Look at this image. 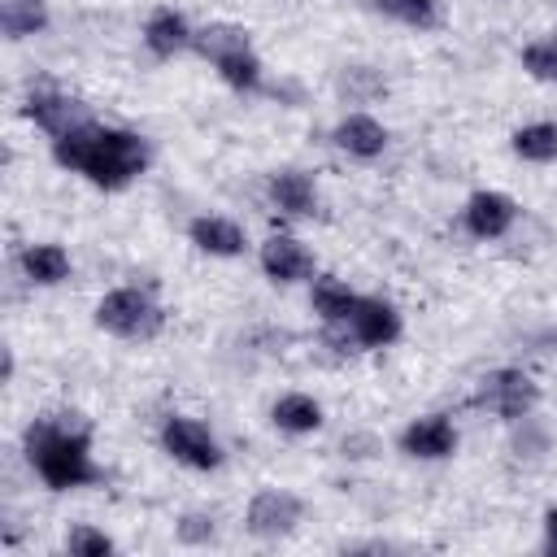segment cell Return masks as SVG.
Returning <instances> with one entry per match:
<instances>
[{"label": "cell", "instance_id": "obj_1", "mask_svg": "<svg viewBox=\"0 0 557 557\" xmlns=\"http://www.w3.org/2000/svg\"><path fill=\"white\" fill-rule=\"evenodd\" d=\"M57 165L87 174L96 187H126L144 165H148V144L135 131H113V126H83L70 131L52 144Z\"/></svg>", "mask_w": 557, "mask_h": 557}, {"label": "cell", "instance_id": "obj_2", "mask_svg": "<svg viewBox=\"0 0 557 557\" xmlns=\"http://www.w3.org/2000/svg\"><path fill=\"white\" fill-rule=\"evenodd\" d=\"M26 457L39 470V479L57 492L96 483L100 470L87 453V422L83 413H48L26 426Z\"/></svg>", "mask_w": 557, "mask_h": 557}, {"label": "cell", "instance_id": "obj_3", "mask_svg": "<svg viewBox=\"0 0 557 557\" xmlns=\"http://www.w3.org/2000/svg\"><path fill=\"white\" fill-rule=\"evenodd\" d=\"M96 322L122 339H152L165 322L161 305L139 287H117L96 305Z\"/></svg>", "mask_w": 557, "mask_h": 557}, {"label": "cell", "instance_id": "obj_4", "mask_svg": "<svg viewBox=\"0 0 557 557\" xmlns=\"http://www.w3.org/2000/svg\"><path fill=\"white\" fill-rule=\"evenodd\" d=\"M535 400H540V387L522 370H496L479 383V405L505 422H522L535 409Z\"/></svg>", "mask_w": 557, "mask_h": 557}, {"label": "cell", "instance_id": "obj_5", "mask_svg": "<svg viewBox=\"0 0 557 557\" xmlns=\"http://www.w3.org/2000/svg\"><path fill=\"white\" fill-rule=\"evenodd\" d=\"M161 444H165V453H170L174 461H183V466H191V470H213V466H222L218 440H213L209 426L196 422V418H183V413L165 418Z\"/></svg>", "mask_w": 557, "mask_h": 557}, {"label": "cell", "instance_id": "obj_6", "mask_svg": "<svg viewBox=\"0 0 557 557\" xmlns=\"http://www.w3.org/2000/svg\"><path fill=\"white\" fill-rule=\"evenodd\" d=\"M26 117H30L39 131H48L52 139H61V135H70V131L91 126V104L65 96V91H35V96L26 100Z\"/></svg>", "mask_w": 557, "mask_h": 557}, {"label": "cell", "instance_id": "obj_7", "mask_svg": "<svg viewBox=\"0 0 557 557\" xmlns=\"http://www.w3.org/2000/svg\"><path fill=\"white\" fill-rule=\"evenodd\" d=\"M300 522V500L283 487H265L248 500V513H244V527L261 540H274V535H287L292 527Z\"/></svg>", "mask_w": 557, "mask_h": 557}, {"label": "cell", "instance_id": "obj_8", "mask_svg": "<svg viewBox=\"0 0 557 557\" xmlns=\"http://www.w3.org/2000/svg\"><path fill=\"white\" fill-rule=\"evenodd\" d=\"M339 326H348V335H352L357 344L383 348V344H392V339L400 335V313H396L387 300H379V296H357L348 322H339Z\"/></svg>", "mask_w": 557, "mask_h": 557}, {"label": "cell", "instance_id": "obj_9", "mask_svg": "<svg viewBox=\"0 0 557 557\" xmlns=\"http://www.w3.org/2000/svg\"><path fill=\"white\" fill-rule=\"evenodd\" d=\"M400 448L409 457H422V461H440V457H453L457 453V431L444 413H426V418H413L400 435Z\"/></svg>", "mask_w": 557, "mask_h": 557}, {"label": "cell", "instance_id": "obj_10", "mask_svg": "<svg viewBox=\"0 0 557 557\" xmlns=\"http://www.w3.org/2000/svg\"><path fill=\"white\" fill-rule=\"evenodd\" d=\"M261 270L274 278V283H296V278H309L313 274V257L300 239L292 235H270L261 244Z\"/></svg>", "mask_w": 557, "mask_h": 557}, {"label": "cell", "instance_id": "obj_11", "mask_svg": "<svg viewBox=\"0 0 557 557\" xmlns=\"http://www.w3.org/2000/svg\"><path fill=\"white\" fill-rule=\"evenodd\" d=\"M513 218H518V209H513V200L500 196V191H474V196L466 200V226H470V235H479V239H500V235L513 226Z\"/></svg>", "mask_w": 557, "mask_h": 557}, {"label": "cell", "instance_id": "obj_12", "mask_svg": "<svg viewBox=\"0 0 557 557\" xmlns=\"http://www.w3.org/2000/svg\"><path fill=\"white\" fill-rule=\"evenodd\" d=\"M335 144H339L348 157L374 161V157L387 148V131H383V122H374L370 113H348V117L335 126Z\"/></svg>", "mask_w": 557, "mask_h": 557}, {"label": "cell", "instance_id": "obj_13", "mask_svg": "<svg viewBox=\"0 0 557 557\" xmlns=\"http://www.w3.org/2000/svg\"><path fill=\"white\" fill-rule=\"evenodd\" d=\"M270 200L287 218H309L318 209V191H313V178L305 170H278V174H270Z\"/></svg>", "mask_w": 557, "mask_h": 557}, {"label": "cell", "instance_id": "obj_14", "mask_svg": "<svg viewBox=\"0 0 557 557\" xmlns=\"http://www.w3.org/2000/svg\"><path fill=\"white\" fill-rule=\"evenodd\" d=\"M191 35H196V30H191L174 9H157V13L148 17V26H144V44H148L152 57H174V52L191 48Z\"/></svg>", "mask_w": 557, "mask_h": 557}, {"label": "cell", "instance_id": "obj_15", "mask_svg": "<svg viewBox=\"0 0 557 557\" xmlns=\"http://www.w3.org/2000/svg\"><path fill=\"white\" fill-rule=\"evenodd\" d=\"M191 48L205 57V61H226V57H235V52H248L252 44H248V30L244 26H235V22H209V26H200L196 35H191Z\"/></svg>", "mask_w": 557, "mask_h": 557}, {"label": "cell", "instance_id": "obj_16", "mask_svg": "<svg viewBox=\"0 0 557 557\" xmlns=\"http://www.w3.org/2000/svg\"><path fill=\"white\" fill-rule=\"evenodd\" d=\"M191 244L209 257H239L244 252V231L231 218H196L191 222Z\"/></svg>", "mask_w": 557, "mask_h": 557}, {"label": "cell", "instance_id": "obj_17", "mask_svg": "<svg viewBox=\"0 0 557 557\" xmlns=\"http://www.w3.org/2000/svg\"><path fill=\"white\" fill-rule=\"evenodd\" d=\"M270 418H274V426L287 431V435H309V431L322 426V405H318L313 396H305V392H287V396L274 400Z\"/></svg>", "mask_w": 557, "mask_h": 557}, {"label": "cell", "instance_id": "obj_18", "mask_svg": "<svg viewBox=\"0 0 557 557\" xmlns=\"http://www.w3.org/2000/svg\"><path fill=\"white\" fill-rule=\"evenodd\" d=\"M17 261H22V274H26L30 283H39V287H52V283H61V278L70 274V257H65V248H57V244H30Z\"/></svg>", "mask_w": 557, "mask_h": 557}, {"label": "cell", "instance_id": "obj_19", "mask_svg": "<svg viewBox=\"0 0 557 557\" xmlns=\"http://www.w3.org/2000/svg\"><path fill=\"white\" fill-rule=\"evenodd\" d=\"M309 305H313V313H318L326 326H339V322H348L357 296H352L348 283H339V278H318L313 292H309Z\"/></svg>", "mask_w": 557, "mask_h": 557}, {"label": "cell", "instance_id": "obj_20", "mask_svg": "<svg viewBox=\"0 0 557 557\" xmlns=\"http://www.w3.org/2000/svg\"><path fill=\"white\" fill-rule=\"evenodd\" d=\"M0 26L9 39H26L48 26V4L44 0H0Z\"/></svg>", "mask_w": 557, "mask_h": 557}, {"label": "cell", "instance_id": "obj_21", "mask_svg": "<svg viewBox=\"0 0 557 557\" xmlns=\"http://www.w3.org/2000/svg\"><path fill=\"white\" fill-rule=\"evenodd\" d=\"M370 9L400 22V26H413V30L440 26V4L435 0H370Z\"/></svg>", "mask_w": 557, "mask_h": 557}, {"label": "cell", "instance_id": "obj_22", "mask_svg": "<svg viewBox=\"0 0 557 557\" xmlns=\"http://www.w3.org/2000/svg\"><path fill=\"white\" fill-rule=\"evenodd\" d=\"M335 91H339L344 100H352V104H366V100L383 96L387 83H383V74H379L374 65H344V70L335 74Z\"/></svg>", "mask_w": 557, "mask_h": 557}, {"label": "cell", "instance_id": "obj_23", "mask_svg": "<svg viewBox=\"0 0 557 557\" xmlns=\"http://www.w3.org/2000/svg\"><path fill=\"white\" fill-rule=\"evenodd\" d=\"M513 152L522 161H557V122H531L513 135Z\"/></svg>", "mask_w": 557, "mask_h": 557}, {"label": "cell", "instance_id": "obj_24", "mask_svg": "<svg viewBox=\"0 0 557 557\" xmlns=\"http://www.w3.org/2000/svg\"><path fill=\"white\" fill-rule=\"evenodd\" d=\"M218 74H222V83H231L235 91H257V87H261V61H257L252 48H248V52H235V57H226V61H218Z\"/></svg>", "mask_w": 557, "mask_h": 557}, {"label": "cell", "instance_id": "obj_25", "mask_svg": "<svg viewBox=\"0 0 557 557\" xmlns=\"http://www.w3.org/2000/svg\"><path fill=\"white\" fill-rule=\"evenodd\" d=\"M522 70L540 83H557V35L548 39H535L522 48Z\"/></svg>", "mask_w": 557, "mask_h": 557}, {"label": "cell", "instance_id": "obj_26", "mask_svg": "<svg viewBox=\"0 0 557 557\" xmlns=\"http://www.w3.org/2000/svg\"><path fill=\"white\" fill-rule=\"evenodd\" d=\"M65 548H70L74 557H109V553H113V540H109L104 531L74 527V531H70V540H65Z\"/></svg>", "mask_w": 557, "mask_h": 557}, {"label": "cell", "instance_id": "obj_27", "mask_svg": "<svg viewBox=\"0 0 557 557\" xmlns=\"http://www.w3.org/2000/svg\"><path fill=\"white\" fill-rule=\"evenodd\" d=\"M178 540L183 544H209L213 540V513H183L178 518Z\"/></svg>", "mask_w": 557, "mask_h": 557}, {"label": "cell", "instance_id": "obj_28", "mask_svg": "<svg viewBox=\"0 0 557 557\" xmlns=\"http://www.w3.org/2000/svg\"><path fill=\"white\" fill-rule=\"evenodd\" d=\"M339 448H344V457H374V453H379V440L357 431V435H344V444H339Z\"/></svg>", "mask_w": 557, "mask_h": 557}, {"label": "cell", "instance_id": "obj_29", "mask_svg": "<svg viewBox=\"0 0 557 557\" xmlns=\"http://www.w3.org/2000/svg\"><path fill=\"white\" fill-rule=\"evenodd\" d=\"M544 535H548V553H557V509H548V518H544Z\"/></svg>", "mask_w": 557, "mask_h": 557}]
</instances>
